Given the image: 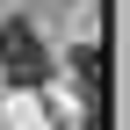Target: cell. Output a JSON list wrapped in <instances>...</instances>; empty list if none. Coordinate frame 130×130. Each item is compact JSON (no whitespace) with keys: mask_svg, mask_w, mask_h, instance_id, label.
<instances>
[{"mask_svg":"<svg viewBox=\"0 0 130 130\" xmlns=\"http://www.w3.org/2000/svg\"><path fill=\"white\" fill-rule=\"evenodd\" d=\"M72 72H79V94H87V108H94V101H101V51L79 43V51H72Z\"/></svg>","mask_w":130,"mask_h":130,"instance_id":"2","label":"cell"},{"mask_svg":"<svg viewBox=\"0 0 130 130\" xmlns=\"http://www.w3.org/2000/svg\"><path fill=\"white\" fill-rule=\"evenodd\" d=\"M0 72H7L14 87H36V79L51 72V51H43V36L29 22H0Z\"/></svg>","mask_w":130,"mask_h":130,"instance_id":"1","label":"cell"}]
</instances>
